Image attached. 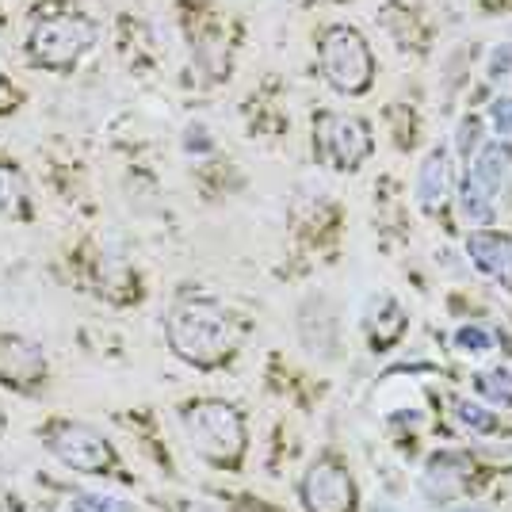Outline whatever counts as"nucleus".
<instances>
[{
  "mask_svg": "<svg viewBox=\"0 0 512 512\" xmlns=\"http://www.w3.org/2000/svg\"><path fill=\"white\" fill-rule=\"evenodd\" d=\"M165 337L176 360L192 363L199 371L226 367L237 356V321L211 295H184L176 299L165 321Z\"/></svg>",
  "mask_w": 512,
  "mask_h": 512,
  "instance_id": "nucleus-1",
  "label": "nucleus"
},
{
  "mask_svg": "<svg viewBox=\"0 0 512 512\" xmlns=\"http://www.w3.org/2000/svg\"><path fill=\"white\" fill-rule=\"evenodd\" d=\"M96 46V23L69 4H39L27 31V58L46 73H73Z\"/></svg>",
  "mask_w": 512,
  "mask_h": 512,
  "instance_id": "nucleus-2",
  "label": "nucleus"
},
{
  "mask_svg": "<svg viewBox=\"0 0 512 512\" xmlns=\"http://www.w3.org/2000/svg\"><path fill=\"white\" fill-rule=\"evenodd\" d=\"M180 425L192 451L214 470H237L249 448L245 413L222 398H195L180 406Z\"/></svg>",
  "mask_w": 512,
  "mask_h": 512,
  "instance_id": "nucleus-3",
  "label": "nucleus"
},
{
  "mask_svg": "<svg viewBox=\"0 0 512 512\" xmlns=\"http://www.w3.org/2000/svg\"><path fill=\"white\" fill-rule=\"evenodd\" d=\"M43 448L73 474L85 478H111L119 474V451L107 440L100 428H92L88 421H73V417H50L39 428Z\"/></svg>",
  "mask_w": 512,
  "mask_h": 512,
  "instance_id": "nucleus-4",
  "label": "nucleus"
},
{
  "mask_svg": "<svg viewBox=\"0 0 512 512\" xmlns=\"http://www.w3.org/2000/svg\"><path fill=\"white\" fill-rule=\"evenodd\" d=\"M318 65L325 85L341 96H363L375 85V50L352 23H329L318 39Z\"/></svg>",
  "mask_w": 512,
  "mask_h": 512,
  "instance_id": "nucleus-5",
  "label": "nucleus"
},
{
  "mask_svg": "<svg viewBox=\"0 0 512 512\" xmlns=\"http://www.w3.org/2000/svg\"><path fill=\"white\" fill-rule=\"evenodd\" d=\"M375 150L371 127L360 115L348 111H318L314 115V153L325 169L356 172Z\"/></svg>",
  "mask_w": 512,
  "mask_h": 512,
  "instance_id": "nucleus-6",
  "label": "nucleus"
},
{
  "mask_svg": "<svg viewBox=\"0 0 512 512\" xmlns=\"http://www.w3.org/2000/svg\"><path fill=\"white\" fill-rule=\"evenodd\" d=\"M299 501L306 512H356L360 490H356L352 470L344 467L337 455H318L302 470Z\"/></svg>",
  "mask_w": 512,
  "mask_h": 512,
  "instance_id": "nucleus-7",
  "label": "nucleus"
},
{
  "mask_svg": "<svg viewBox=\"0 0 512 512\" xmlns=\"http://www.w3.org/2000/svg\"><path fill=\"white\" fill-rule=\"evenodd\" d=\"M50 383L43 344L23 333H0V386L16 394H39Z\"/></svg>",
  "mask_w": 512,
  "mask_h": 512,
  "instance_id": "nucleus-8",
  "label": "nucleus"
},
{
  "mask_svg": "<svg viewBox=\"0 0 512 512\" xmlns=\"http://www.w3.org/2000/svg\"><path fill=\"white\" fill-rule=\"evenodd\" d=\"M406 329V310H402V302L394 299L390 291H379V295L367 299V306H363V337H367V344L375 352H390L394 344L406 337Z\"/></svg>",
  "mask_w": 512,
  "mask_h": 512,
  "instance_id": "nucleus-9",
  "label": "nucleus"
},
{
  "mask_svg": "<svg viewBox=\"0 0 512 512\" xmlns=\"http://www.w3.org/2000/svg\"><path fill=\"white\" fill-rule=\"evenodd\" d=\"M467 253L478 272L512 287V237L497 234V230H474L467 237Z\"/></svg>",
  "mask_w": 512,
  "mask_h": 512,
  "instance_id": "nucleus-10",
  "label": "nucleus"
},
{
  "mask_svg": "<svg viewBox=\"0 0 512 512\" xmlns=\"http://www.w3.org/2000/svg\"><path fill=\"white\" fill-rule=\"evenodd\" d=\"M470 463L463 451H440L432 455L425 467V493L436 497V501H448V497H459V493L470 486Z\"/></svg>",
  "mask_w": 512,
  "mask_h": 512,
  "instance_id": "nucleus-11",
  "label": "nucleus"
},
{
  "mask_svg": "<svg viewBox=\"0 0 512 512\" xmlns=\"http://www.w3.org/2000/svg\"><path fill=\"white\" fill-rule=\"evenodd\" d=\"M451 195V153L444 146L428 150L417 172V207L425 214H440Z\"/></svg>",
  "mask_w": 512,
  "mask_h": 512,
  "instance_id": "nucleus-12",
  "label": "nucleus"
},
{
  "mask_svg": "<svg viewBox=\"0 0 512 512\" xmlns=\"http://www.w3.org/2000/svg\"><path fill=\"white\" fill-rule=\"evenodd\" d=\"M509 169H512V146L509 142H490V146L478 150V157H474V165H470L463 184L497 203V192H501V184H505Z\"/></svg>",
  "mask_w": 512,
  "mask_h": 512,
  "instance_id": "nucleus-13",
  "label": "nucleus"
},
{
  "mask_svg": "<svg viewBox=\"0 0 512 512\" xmlns=\"http://www.w3.org/2000/svg\"><path fill=\"white\" fill-rule=\"evenodd\" d=\"M31 218V192L16 165L0 161V222H27Z\"/></svg>",
  "mask_w": 512,
  "mask_h": 512,
  "instance_id": "nucleus-14",
  "label": "nucleus"
},
{
  "mask_svg": "<svg viewBox=\"0 0 512 512\" xmlns=\"http://www.w3.org/2000/svg\"><path fill=\"white\" fill-rule=\"evenodd\" d=\"M69 512H146L142 505H134L127 497L119 493H107V490H73L69 501H65Z\"/></svg>",
  "mask_w": 512,
  "mask_h": 512,
  "instance_id": "nucleus-15",
  "label": "nucleus"
},
{
  "mask_svg": "<svg viewBox=\"0 0 512 512\" xmlns=\"http://www.w3.org/2000/svg\"><path fill=\"white\" fill-rule=\"evenodd\" d=\"M474 386H478V394H482L486 402H493V406L512 409V371H505V367H493V371H482V375L474 379Z\"/></svg>",
  "mask_w": 512,
  "mask_h": 512,
  "instance_id": "nucleus-16",
  "label": "nucleus"
},
{
  "mask_svg": "<svg viewBox=\"0 0 512 512\" xmlns=\"http://www.w3.org/2000/svg\"><path fill=\"white\" fill-rule=\"evenodd\" d=\"M455 421L467 428V432H474V436H486V432H493L497 428V417H493L490 409H482L478 402H455Z\"/></svg>",
  "mask_w": 512,
  "mask_h": 512,
  "instance_id": "nucleus-17",
  "label": "nucleus"
},
{
  "mask_svg": "<svg viewBox=\"0 0 512 512\" xmlns=\"http://www.w3.org/2000/svg\"><path fill=\"white\" fill-rule=\"evenodd\" d=\"M455 344H459V352H467V356H486V352H493V337L482 325H463V329L455 333Z\"/></svg>",
  "mask_w": 512,
  "mask_h": 512,
  "instance_id": "nucleus-18",
  "label": "nucleus"
},
{
  "mask_svg": "<svg viewBox=\"0 0 512 512\" xmlns=\"http://www.w3.org/2000/svg\"><path fill=\"white\" fill-rule=\"evenodd\" d=\"M490 123L501 138H512V96H497L490 104Z\"/></svg>",
  "mask_w": 512,
  "mask_h": 512,
  "instance_id": "nucleus-19",
  "label": "nucleus"
},
{
  "mask_svg": "<svg viewBox=\"0 0 512 512\" xmlns=\"http://www.w3.org/2000/svg\"><path fill=\"white\" fill-rule=\"evenodd\" d=\"M478 134H482V123H478V119H463V123H459V138H455V142H459V153H463L467 161H470V153L478 150Z\"/></svg>",
  "mask_w": 512,
  "mask_h": 512,
  "instance_id": "nucleus-20",
  "label": "nucleus"
},
{
  "mask_svg": "<svg viewBox=\"0 0 512 512\" xmlns=\"http://www.w3.org/2000/svg\"><path fill=\"white\" fill-rule=\"evenodd\" d=\"M490 77H493V81H509V77H512V46H501V50H493Z\"/></svg>",
  "mask_w": 512,
  "mask_h": 512,
  "instance_id": "nucleus-21",
  "label": "nucleus"
},
{
  "mask_svg": "<svg viewBox=\"0 0 512 512\" xmlns=\"http://www.w3.org/2000/svg\"><path fill=\"white\" fill-rule=\"evenodd\" d=\"M16 107H20V88H16L8 77H4V73H0V119H4V115H12Z\"/></svg>",
  "mask_w": 512,
  "mask_h": 512,
  "instance_id": "nucleus-22",
  "label": "nucleus"
},
{
  "mask_svg": "<svg viewBox=\"0 0 512 512\" xmlns=\"http://www.w3.org/2000/svg\"><path fill=\"white\" fill-rule=\"evenodd\" d=\"M0 512H20V497H12V493H0Z\"/></svg>",
  "mask_w": 512,
  "mask_h": 512,
  "instance_id": "nucleus-23",
  "label": "nucleus"
},
{
  "mask_svg": "<svg viewBox=\"0 0 512 512\" xmlns=\"http://www.w3.org/2000/svg\"><path fill=\"white\" fill-rule=\"evenodd\" d=\"M184 512H211V509H207V505H195L192 501V505H184Z\"/></svg>",
  "mask_w": 512,
  "mask_h": 512,
  "instance_id": "nucleus-24",
  "label": "nucleus"
},
{
  "mask_svg": "<svg viewBox=\"0 0 512 512\" xmlns=\"http://www.w3.org/2000/svg\"><path fill=\"white\" fill-rule=\"evenodd\" d=\"M375 512H394V509H386V505H379V509H375Z\"/></svg>",
  "mask_w": 512,
  "mask_h": 512,
  "instance_id": "nucleus-25",
  "label": "nucleus"
},
{
  "mask_svg": "<svg viewBox=\"0 0 512 512\" xmlns=\"http://www.w3.org/2000/svg\"><path fill=\"white\" fill-rule=\"evenodd\" d=\"M459 512H486V509H459Z\"/></svg>",
  "mask_w": 512,
  "mask_h": 512,
  "instance_id": "nucleus-26",
  "label": "nucleus"
}]
</instances>
